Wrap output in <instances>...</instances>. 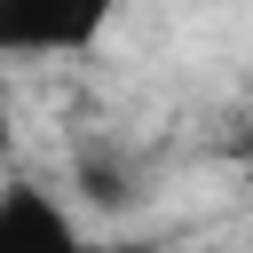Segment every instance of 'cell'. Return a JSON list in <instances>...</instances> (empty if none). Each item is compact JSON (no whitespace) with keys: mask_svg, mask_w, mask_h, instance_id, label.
I'll return each mask as SVG.
<instances>
[{"mask_svg":"<svg viewBox=\"0 0 253 253\" xmlns=\"http://www.w3.org/2000/svg\"><path fill=\"white\" fill-rule=\"evenodd\" d=\"M111 32L103 8H63V0H0V63L16 55H87Z\"/></svg>","mask_w":253,"mask_h":253,"instance_id":"obj_1","label":"cell"},{"mask_svg":"<svg viewBox=\"0 0 253 253\" xmlns=\"http://www.w3.org/2000/svg\"><path fill=\"white\" fill-rule=\"evenodd\" d=\"M0 253H95V237L55 190L0 182Z\"/></svg>","mask_w":253,"mask_h":253,"instance_id":"obj_2","label":"cell"},{"mask_svg":"<svg viewBox=\"0 0 253 253\" xmlns=\"http://www.w3.org/2000/svg\"><path fill=\"white\" fill-rule=\"evenodd\" d=\"M8 142H16V111H8V95H0V158H8Z\"/></svg>","mask_w":253,"mask_h":253,"instance_id":"obj_3","label":"cell"}]
</instances>
